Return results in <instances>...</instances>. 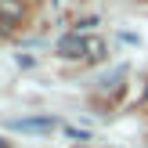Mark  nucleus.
I'll use <instances>...</instances> for the list:
<instances>
[{
    "label": "nucleus",
    "instance_id": "nucleus-1",
    "mask_svg": "<svg viewBox=\"0 0 148 148\" xmlns=\"http://www.w3.org/2000/svg\"><path fill=\"white\" fill-rule=\"evenodd\" d=\"M83 40H87V36H79V33L62 36V40H58V54H62V58H79V54H83Z\"/></svg>",
    "mask_w": 148,
    "mask_h": 148
},
{
    "label": "nucleus",
    "instance_id": "nucleus-2",
    "mask_svg": "<svg viewBox=\"0 0 148 148\" xmlns=\"http://www.w3.org/2000/svg\"><path fill=\"white\" fill-rule=\"evenodd\" d=\"M22 22V0H0V25H18Z\"/></svg>",
    "mask_w": 148,
    "mask_h": 148
},
{
    "label": "nucleus",
    "instance_id": "nucleus-3",
    "mask_svg": "<svg viewBox=\"0 0 148 148\" xmlns=\"http://www.w3.org/2000/svg\"><path fill=\"white\" fill-rule=\"evenodd\" d=\"M83 58L87 62H101L105 58V40L101 36H87L83 40Z\"/></svg>",
    "mask_w": 148,
    "mask_h": 148
},
{
    "label": "nucleus",
    "instance_id": "nucleus-4",
    "mask_svg": "<svg viewBox=\"0 0 148 148\" xmlns=\"http://www.w3.org/2000/svg\"><path fill=\"white\" fill-rule=\"evenodd\" d=\"M14 127L18 130H51L54 119H47V116H43V119H14Z\"/></svg>",
    "mask_w": 148,
    "mask_h": 148
},
{
    "label": "nucleus",
    "instance_id": "nucleus-5",
    "mask_svg": "<svg viewBox=\"0 0 148 148\" xmlns=\"http://www.w3.org/2000/svg\"><path fill=\"white\" fill-rule=\"evenodd\" d=\"M0 148H7V145H4V141H0Z\"/></svg>",
    "mask_w": 148,
    "mask_h": 148
}]
</instances>
